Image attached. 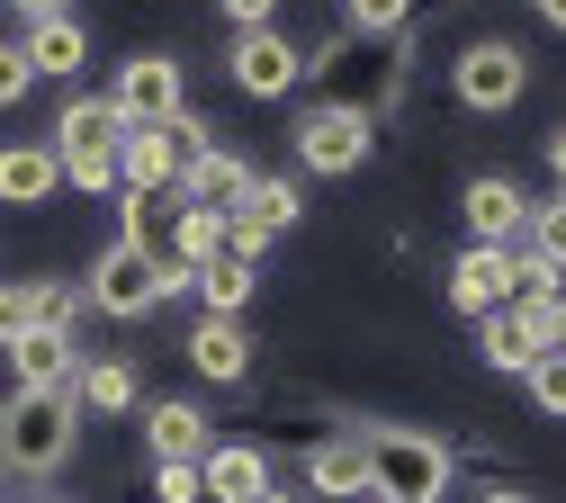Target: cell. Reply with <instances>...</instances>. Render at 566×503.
Returning a JSON list of instances; mask_svg holds the SVG:
<instances>
[{"instance_id": "cell-21", "label": "cell", "mask_w": 566, "mask_h": 503, "mask_svg": "<svg viewBox=\"0 0 566 503\" xmlns=\"http://www.w3.org/2000/svg\"><path fill=\"white\" fill-rule=\"evenodd\" d=\"M180 279H198L207 261H226V216H198V207H180V226H171V252H163Z\"/></svg>"}, {"instance_id": "cell-14", "label": "cell", "mask_w": 566, "mask_h": 503, "mask_svg": "<svg viewBox=\"0 0 566 503\" xmlns=\"http://www.w3.org/2000/svg\"><path fill=\"white\" fill-rule=\"evenodd\" d=\"M145 441H154L163 468H198L207 450H217V431H207V413L189 396H163V405H145Z\"/></svg>"}, {"instance_id": "cell-25", "label": "cell", "mask_w": 566, "mask_h": 503, "mask_svg": "<svg viewBox=\"0 0 566 503\" xmlns=\"http://www.w3.org/2000/svg\"><path fill=\"white\" fill-rule=\"evenodd\" d=\"M28 315H36V333H73L91 306H82V287H63V279H28Z\"/></svg>"}, {"instance_id": "cell-38", "label": "cell", "mask_w": 566, "mask_h": 503, "mask_svg": "<svg viewBox=\"0 0 566 503\" xmlns=\"http://www.w3.org/2000/svg\"><path fill=\"white\" fill-rule=\"evenodd\" d=\"M261 503H306V494H279V485H270V494H261Z\"/></svg>"}, {"instance_id": "cell-12", "label": "cell", "mask_w": 566, "mask_h": 503, "mask_svg": "<svg viewBox=\"0 0 566 503\" xmlns=\"http://www.w3.org/2000/svg\"><path fill=\"white\" fill-rule=\"evenodd\" d=\"M476 359H485V369H504V378H531L539 359H548V324L522 315V306L485 315V324H476Z\"/></svg>"}, {"instance_id": "cell-2", "label": "cell", "mask_w": 566, "mask_h": 503, "mask_svg": "<svg viewBox=\"0 0 566 503\" xmlns=\"http://www.w3.org/2000/svg\"><path fill=\"white\" fill-rule=\"evenodd\" d=\"M369 441V494L378 503H441L450 494V441L413 422H387V431H360Z\"/></svg>"}, {"instance_id": "cell-17", "label": "cell", "mask_w": 566, "mask_h": 503, "mask_svg": "<svg viewBox=\"0 0 566 503\" xmlns=\"http://www.w3.org/2000/svg\"><path fill=\"white\" fill-rule=\"evenodd\" d=\"M189 369H198V378H217V387H234V378L252 369V333H243L234 315H207V324L189 333Z\"/></svg>"}, {"instance_id": "cell-8", "label": "cell", "mask_w": 566, "mask_h": 503, "mask_svg": "<svg viewBox=\"0 0 566 503\" xmlns=\"http://www.w3.org/2000/svg\"><path fill=\"white\" fill-rule=\"evenodd\" d=\"M19 54H28V72H82L91 63V28L73 19V10H54V0H28L19 10Z\"/></svg>"}, {"instance_id": "cell-31", "label": "cell", "mask_w": 566, "mask_h": 503, "mask_svg": "<svg viewBox=\"0 0 566 503\" xmlns=\"http://www.w3.org/2000/svg\"><path fill=\"white\" fill-rule=\"evenodd\" d=\"M350 28H360V36H396V28H405V0H360Z\"/></svg>"}, {"instance_id": "cell-30", "label": "cell", "mask_w": 566, "mask_h": 503, "mask_svg": "<svg viewBox=\"0 0 566 503\" xmlns=\"http://www.w3.org/2000/svg\"><path fill=\"white\" fill-rule=\"evenodd\" d=\"M261 252H270V234H261V226H243V216H226V261L261 270Z\"/></svg>"}, {"instance_id": "cell-36", "label": "cell", "mask_w": 566, "mask_h": 503, "mask_svg": "<svg viewBox=\"0 0 566 503\" xmlns=\"http://www.w3.org/2000/svg\"><path fill=\"white\" fill-rule=\"evenodd\" d=\"M539 19H548V28H557V36H566V0H548V10H539Z\"/></svg>"}, {"instance_id": "cell-40", "label": "cell", "mask_w": 566, "mask_h": 503, "mask_svg": "<svg viewBox=\"0 0 566 503\" xmlns=\"http://www.w3.org/2000/svg\"><path fill=\"white\" fill-rule=\"evenodd\" d=\"M0 503H10V494H0Z\"/></svg>"}, {"instance_id": "cell-32", "label": "cell", "mask_w": 566, "mask_h": 503, "mask_svg": "<svg viewBox=\"0 0 566 503\" xmlns=\"http://www.w3.org/2000/svg\"><path fill=\"white\" fill-rule=\"evenodd\" d=\"M28 82H36V72H28V54L0 36V108H10V99H28Z\"/></svg>"}, {"instance_id": "cell-7", "label": "cell", "mask_w": 566, "mask_h": 503, "mask_svg": "<svg viewBox=\"0 0 566 503\" xmlns=\"http://www.w3.org/2000/svg\"><path fill=\"white\" fill-rule=\"evenodd\" d=\"M108 108L126 117V135H145L163 117H180V54H126L117 63V82H108Z\"/></svg>"}, {"instance_id": "cell-6", "label": "cell", "mask_w": 566, "mask_h": 503, "mask_svg": "<svg viewBox=\"0 0 566 503\" xmlns=\"http://www.w3.org/2000/svg\"><path fill=\"white\" fill-rule=\"evenodd\" d=\"M450 91H459V108H476V117H504V108L531 91V54H522L513 36H476V45L450 63Z\"/></svg>"}, {"instance_id": "cell-10", "label": "cell", "mask_w": 566, "mask_h": 503, "mask_svg": "<svg viewBox=\"0 0 566 503\" xmlns=\"http://www.w3.org/2000/svg\"><path fill=\"white\" fill-rule=\"evenodd\" d=\"M450 306L459 315H504L513 306V252H494V243H468L459 261H450Z\"/></svg>"}, {"instance_id": "cell-1", "label": "cell", "mask_w": 566, "mask_h": 503, "mask_svg": "<svg viewBox=\"0 0 566 503\" xmlns=\"http://www.w3.org/2000/svg\"><path fill=\"white\" fill-rule=\"evenodd\" d=\"M73 450H82V405L10 387V405H0V476H54Z\"/></svg>"}, {"instance_id": "cell-15", "label": "cell", "mask_w": 566, "mask_h": 503, "mask_svg": "<svg viewBox=\"0 0 566 503\" xmlns=\"http://www.w3.org/2000/svg\"><path fill=\"white\" fill-rule=\"evenodd\" d=\"M10 369H19V396H73L82 350H73V333H28L10 350Z\"/></svg>"}, {"instance_id": "cell-13", "label": "cell", "mask_w": 566, "mask_h": 503, "mask_svg": "<svg viewBox=\"0 0 566 503\" xmlns=\"http://www.w3.org/2000/svg\"><path fill=\"white\" fill-rule=\"evenodd\" d=\"M252 180H261V171L234 154V144H217L207 163H189V171H180V207H198V216H234V207L252 198Z\"/></svg>"}, {"instance_id": "cell-20", "label": "cell", "mask_w": 566, "mask_h": 503, "mask_svg": "<svg viewBox=\"0 0 566 503\" xmlns=\"http://www.w3.org/2000/svg\"><path fill=\"white\" fill-rule=\"evenodd\" d=\"M73 405H82V413H135V405H145V378H135V359H82Z\"/></svg>"}, {"instance_id": "cell-27", "label": "cell", "mask_w": 566, "mask_h": 503, "mask_svg": "<svg viewBox=\"0 0 566 503\" xmlns=\"http://www.w3.org/2000/svg\"><path fill=\"white\" fill-rule=\"evenodd\" d=\"M163 144H171V163L189 171V163H207V154H217V126H207L198 108H180V117H163Z\"/></svg>"}, {"instance_id": "cell-5", "label": "cell", "mask_w": 566, "mask_h": 503, "mask_svg": "<svg viewBox=\"0 0 566 503\" xmlns=\"http://www.w3.org/2000/svg\"><path fill=\"white\" fill-rule=\"evenodd\" d=\"M289 144H297V171H315V180H350V171L369 163L378 126H369V108H306V117L289 126Z\"/></svg>"}, {"instance_id": "cell-29", "label": "cell", "mask_w": 566, "mask_h": 503, "mask_svg": "<svg viewBox=\"0 0 566 503\" xmlns=\"http://www.w3.org/2000/svg\"><path fill=\"white\" fill-rule=\"evenodd\" d=\"M531 405H539L548 422H566V359H557V350H548L539 369H531Z\"/></svg>"}, {"instance_id": "cell-23", "label": "cell", "mask_w": 566, "mask_h": 503, "mask_svg": "<svg viewBox=\"0 0 566 503\" xmlns=\"http://www.w3.org/2000/svg\"><path fill=\"white\" fill-rule=\"evenodd\" d=\"M189 287H198V297H207V315H234V324H243V297H252L261 279H252L243 261H207V270H198Z\"/></svg>"}, {"instance_id": "cell-37", "label": "cell", "mask_w": 566, "mask_h": 503, "mask_svg": "<svg viewBox=\"0 0 566 503\" xmlns=\"http://www.w3.org/2000/svg\"><path fill=\"white\" fill-rule=\"evenodd\" d=\"M485 503H531V494H513V485H494V494H485Z\"/></svg>"}, {"instance_id": "cell-22", "label": "cell", "mask_w": 566, "mask_h": 503, "mask_svg": "<svg viewBox=\"0 0 566 503\" xmlns=\"http://www.w3.org/2000/svg\"><path fill=\"white\" fill-rule=\"evenodd\" d=\"M234 216H243V226H261V234H289L297 216H306V189H297V180H279V171H261L252 198H243Z\"/></svg>"}, {"instance_id": "cell-18", "label": "cell", "mask_w": 566, "mask_h": 503, "mask_svg": "<svg viewBox=\"0 0 566 503\" xmlns=\"http://www.w3.org/2000/svg\"><path fill=\"white\" fill-rule=\"evenodd\" d=\"M54 189H63L54 144H0V198H10V207H45Z\"/></svg>"}, {"instance_id": "cell-16", "label": "cell", "mask_w": 566, "mask_h": 503, "mask_svg": "<svg viewBox=\"0 0 566 503\" xmlns=\"http://www.w3.org/2000/svg\"><path fill=\"white\" fill-rule=\"evenodd\" d=\"M198 485L217 494V503H261L270 494V450H252V441H217L198 459Z\"/></svg>"}, {"instance_id": "cell-4", "label": "cell", "mask_w": 566, "mask_h": 503, "mask_svg": "<svg viewBox=\"0 0 566 503\" xmlns=\"http://www.w3.org/2000/svg\"><path fill=\"white\" fill-rule=\"evenodd\" d=\"M117 144H126V117L108 99H73L54 117V163L73 189H117Z\"/></svg>"}, {"instance_id": "cell-33", "label": "cell", "mask_w": 566, "mask_h": 503, "mask_svg": "<svg viewBox=\"0 0 566 503\" xmlns=\"http://www.w3.org/2000/svg\"><path fill=\"white\" fill-rule=\"evenodd\" d=\"M226 28H234V45H243V36H270V0H234Z\"/></svg>"}, {"instance_id": "cell-9", "label": "cell", "mask_w": 566, "mask_h": 503, "mask_svg": "<svg viewBox=\"0 0 566 503\" xmlns=\"http://www.w3.org/2000/svg\"><path fill=\"white\" fill-rule=\"evenodd\" d=\"M531 207H539V198H522V180H504V171H476V180H468V198H459L468 234H476V243H494V252H522Z\"/></svg>"}, {"instance_id": "cell-26", "label": "cell", "mask_w": 566, "mask_h": 503, "mask_svg": "<svg viewBox=\"0 0 566 503\" xmlns=\"http://www.w3.org/2000/svg\"><path fill=\"white\" fill-rule=\"evenodd\" d=\"M522 252H531V261H548V270H566V198H539V207H531Z\"/></svg>"}, {"instance_id": "cell-35", "label": "cell", "mask_w": 566, "mask_h": 503, "mask_svg": "<svg viewBox=\"0 0 566 503\" xmlns=\"http://www.w3.org/2000/svg\"><path fill=\"white\" fill-rule=\"evenodd\" d=\"M548 350H557V359H566V297H557V306H548Z\"/></svg>"}, {"instance_id": "cell-19", "label": "cell", "mask_w": 566, "mask_h": 503, "mask_svg": "<svg viewBox=\"0 0 566 503\" xmlns=\"http://www.w3.org/2000/svg\"><path fill=\"white\" fill-rule=\"evenodd\" d=\"M306 494H369V441H360V431H333V441H315V459H306Z\"/></svg>"}, {"instance_id": "cell-24", "label": "cell", "mask_w": 566, "mask_h": 503, "mask_svg": "<svg viewBox=\"0 0 566 503\" xmlns=\"http://www.w3.org/2000/svg\"><path fill=\"white\" fill-rule=\"evenodd\" d=\"M557 297H566V270H548V261H531V252H513V306L548 324V306H557Z\"/></svg>"}, {"instance_id": "cell-34", "label": "cell", "mask_w": 566, "mask_h": 503, "mask_svg": "<svg viewBox=\"0 0 566 503\" xmlns=\"http://www.w3.org/2000/svg\"><path fill=\"white\" fill-rule=\"evenodd\" d=\"M548 171H557V198H566V126L548 135Z\"/></svg>"}, {"instance_id": "cell-3", "label": "cell", "mask_w": 566, "mask_h": 503, "mask_svg": "<svg viewBox=\"0 0 566 503\" xmlns=\"http://www.w3.org/2000/svg\"><path fill=\"white\" fill-rule=\"evenodd\" d=\"M180 270L163 261V252H135V243H108L99 261H91V279H82V306L91 315H108V324H135V315H154L163 297H180Z\"/></svg>"}, {"instance_id": "cell-39", "label": "cell", "mask_w": 566, "mask_h": 503, "mask_svg": "<svg viewBox=\"0 0 566 503\" xmlns=\"http://www.w3.org/2000/svg\"><path fill=\"white\" fill-rule=\"evenodd\" d=\"M36 503H63V494H36Z\"/></svg>"}, {"instance_id": "cell-11", "label": "cell", "mask_w": 566, "mask_h": 503, "mask_svg": "<svg viewBox=\"0 0 566 503\" xmlns=\"http://www.w3.org/2000/svg\"><path fill=\"white\" fill-rule=\"evenodd\" d=\"M226 72H234V91H243V99H289V91H297V72H306V54L270 28V36H243Z\"/></svg>"}, {"instance_id": "cell-28", "label": "cell", "mask_w": 566, "mask_h": 503, "mask_svg": "<svg viewBox=\"0 0 566 503\" xmlns=\"http://www.w3.org/2000/svg\"><path fill=\"white\" fill-rule=\"evenodd\" d=\"M36 333V315H28V279H0V350H19Z\"/></svg>"}]
</instances>
